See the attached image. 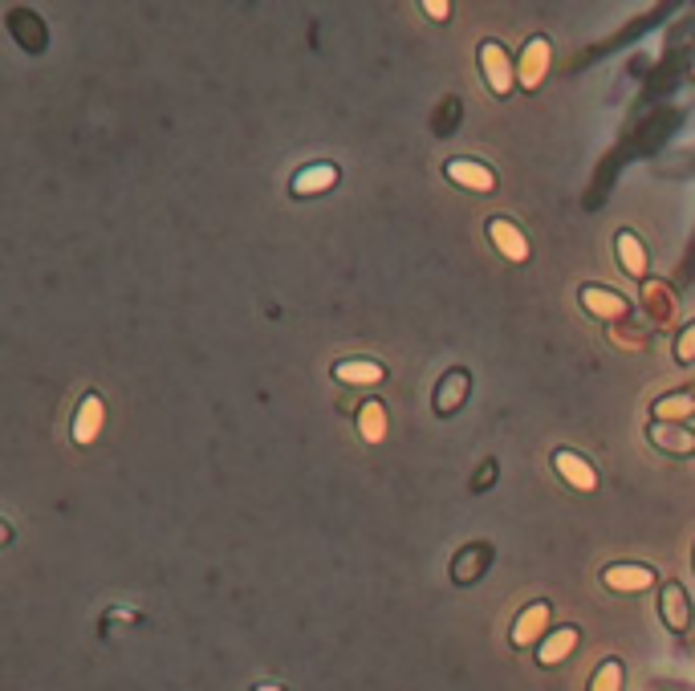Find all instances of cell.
I'll return each mask as SVG.
<instances>
[{"label":"cell","mask_w":695,"mask_h":691,"mask_svg":"<svg viewBox=\"0 0 695 691\" xmlns=\"http://www.w3.org/2000/svg\"><path fill=\"white\" fill-rule=\"evenodd\" d=\"M480 70H484V78H488L496 98L513 94V61H509V53H504L500 41H484L480 45Z\"/></svg>","instance_id":"cell-1"},{"label":"cell","mask_w":695,"mask_h":691,"mask_svg":"<svg viewBox=\"0 0 695 691\" xmlns=\"http://www.w3.org/2000/svg\"><path fill=\"white\" fill-rule=\"evenodd\" d=\"M602 586L606 590H618V594H639V590L655 586V570H651V565H630V561L606 565V570H602Z\"/></svg>","instance_id":"cell-2"},{"label":"cell","mask_w":695,"mask_h":691,"mask_svg":"<svg viewBox=\"0 0 695 691\" xmlns=\"http://www.w3.org/2000/svg\"><path fill=\"white\" fill-rule=\"evenodd\" d=\"M659 618H663V626H667L671 635H683L687 626H691V598H687V590L679 582H667L663 586V594H659Z\"/></svg>","instance_id":"cell-3"},{"label":"cell","mask_w":695,"mask_h":691,"mask_svg":"<svg viewBox=\"0 0 695 691\" xmlns=\"http://www.w3.org/2000/svg\"><path fill=\"white\" fill-rule=\"evenodd\" d=\"M468 391H472V379H468V370H448L444 379H439V387H435V415H456L460 407H464V399H468Z\"/></svg>","instance_id":"cell-4"},{"label":"cell","mask_w":695,"mask_h":691,"mask_svg":"<svg viewBox=\"0 0 695 691\" xmlns=\"http://www.w3.org/2000/svg\"><path fill=\"white\" fill-rule=\"evenodd\" d=\"M444 175H448L452 183L468 187V192H496V171L484 167V163H476V159H452V163L444 167Z\"/></svg>","instance_id":"cell-5"},{"label":"cell","mask_w":695,"mask_h":691,"mask_svg":"<svg viewBox=\"0 0 695 691\" xmlns=\"http://www.w3.org/2000/svg\"><path fill=\"white\" fill-rule=\"evenodd\" d=\"M492 561V549L484 545V541H472V545H464L456 557H452V582L456 586H472L480 574H484V565Z\"/></svg>","instance_id":"cell-6"},{"label":"cell","mask_w":695,"mask_h":691,"mask_svg":"<svg viewBox=\"0 0 695 691\" xmlns=\"http://www.w3.org/2000/svg\"><path fill=\"white\" fill-rule=\"evenodd\" d=\"M574 647H578V626H557V631H549L537 643V663L541 667H557V663L570 659Z\"/></svg>","instance_id":"cell-7"},{"label":"cell","mask_w":695,"mask_h":691,"mask_svg":"<svg viewBox=\"0 0 695 691\" xmlns=\"http://www.w3.org/2000/svg\"><path fill=\"white\" fill-rule=\"evenodd\" d=\"M553 464H557V472L565 476V484H570V488H578V492H598V472H594L590 460H582V456H574V452H557Z\"/></svg>","instance_id":"cell-8"},{"label":"cell","mask_w":695,"mask_h":691,"mask_svg":"<svg viewBox=\"0 0 695 691\" xmlns=\"http://www.w3.org/2000/svg\"><path fill=\"white\" fill-rule=\"evenodd\" d=\"M334 183H338V167L334 163H313V167H305V171L293 175L289 192L293 196H318V192H330Z\"/></svg>","instance_id":"cell-9"},{"label":"cell","mask_w":695,"mask_h":691,"mask_svg":"<svg viewBox=\"0 0 695 691\" xmlns=\"http://www.w3.org/2000/svg\"><path fill=\"white\" fill-rule=\"evenodd\" d=\"M582 305L602 322H614V318H626V313H630V301L610 293V289H582Z\"/></svg>","instance_id":"cell-10"},{"label":"cell","mask_w":695,"mask_h":691,"mask_svg":"<svg viewBox=\"0 0 695 691\" xmlns=\"http://www.w3.org/2000/svg\"><path fill=\"white\" fill-rule=\"evenodd\" d=\"M334 379L342 387H378L387 379V370L378 366V362H338L334 366Z\"/></svg>","instance_id":"cell-11"},{"label":"cell","mask_w":695,"mask_h":691,"mask_svg":"<svg viewBox=\"0 0 695 691\" xmlns=\"http://www.w3.org/2000/svg\"><path fill=\"white\" fill-rule=\"evenodd\" d=\"M102 423H106V403H102V395H86L82 407H78L74 439H78V444H90V439L102 431Z\"/></svg>","instance_id":"cell-12"},{"label":"cell","mask_w":695,"mask_h":691,"mask_svg":"<svg viewBox=\"0 0 695 691\" xmlns=\"http://www.w3.org/2000/svg\"><path fill=\"white\" fill-rule=\"evenodd\" d=\"M545 602H537L533 610H525L517 622H513V647H533V643H541L549 631H545Z\"/></svg>","instance_id":"cell-13"},{"label":"cell","mask_w":695,"mask_h":691,"mask_svg":"<svg viewBox=\"0 0 695 691\" xmlns=\"http://www.w3.org/2000/svg\"><path fill=\"white\" fill-rule=\"evenodd\" d=\"M647 435H651L655 448H663V452H671V456H695V435H691V431H679V427H671V423H655Z\"/></svg>","instance_id":"cell-14"},{"label":"cell","mask_w":695,"mask_h":691,"mask_svg":"<svg viewBox=\"0 0 695 691\" xmlns=\"http://www.w3.org/2000/svg\"><path fill=\"white\" fill-rule=\"evenodd\" d=\"M492 236H496V244H500V253L509 257V261H529V240H525V232H517L509 220H496L492 224Z\"/></svg>","instance_id":"cell-15"},{"label":"cell","mask_w":695,"mask_h":691,"mask_svg":"<svg viewBox=\"0 0 695 691\" xmlns=\"http://www.w3.org/2000/svg\"><path fill=\"white\" fill-rule=\"evenodd\" d=\"M651 415H655L659 423H675V419H687V415H695V391H687V395H667V399H659V403L651 407Z\"/></svg>","instance_id":"cell-16"},{"label":"cell","mask_w":695,"mask_h":691,"mask_svg":"<svg viewBox=\"0 0 695 691\" xmlns=\"http://www.w3.org/2000/svg\"><path fill=\"white\" fill-rule=\"evenodd\" d=\"M622 683H626L622 659H602V667H598L594 679H590V691H622Z\"/></svg>","instance_id":"cell-17"},{"label":"cell","mask_w":695,"mask_h":691,"mask_svg":"<svg viewBox=\"0 0 695 691\" xmlns=\"http://www.w3.org/2000/svg\"><path fill=\"white\" fill-rule=\"evenodd\" d=\"M614 244H618V253H622V261H626V269H630V273H643V244H639V236H635V232H618Z\"/></svg>","instance_id":"cell-18"},{"label":"cell","mask_w":695,"mask_h":691,"mask_svg":"<svg viewBox=\"0 0 695 691\" xmlns=\"http://www.w3.org/2000/svg\"><path fill=\"white\" fill-rule=\"evenodd\" d=\"M675 358H679V362H695V322L679 334V342H675Z\"/></svg>","instance_id":"cell-19"},{"label":"cell","mask_w":695,"mask_h":691,"mask_svg":"<svg viewBox=\"0 0 695 691\" xmlns=\"http://www.w3.org/2000/svg\"><path fill=\"white\" fill-rule=\"evenodd\" d=\"M423 13H431V17L444 21V17H448V5H444V0H431V5H423Z\"/></svg>","instance_id":"cell-20"},{"label":"cell","mask_w":695,"mask_h":691,"mask_svg":"<svg viewBox=\"0 0 695 691\" xmlns=\"http://www.w3.org/2000/svg\"><path fill=\"white\" fill-rule=\"evenodd\" d=\"M492 476H496V464H492V460H488V464H484V468H480V484H484V480H488V484H492Z\"/></svg>","instance_id":"cell-21"}]
</instances>
